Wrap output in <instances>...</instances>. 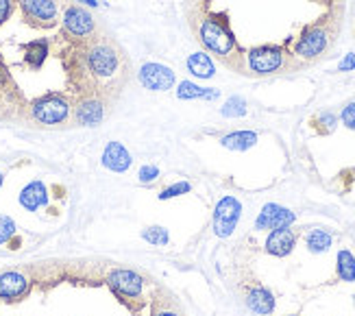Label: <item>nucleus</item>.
Instances as JSON below:
<instances>
[{
    "instance_id": "1",
    "label": "nucleus",
    "mask_w": 355,
    "mask_h": 316,
    "mask_svg": "<svg viewBox=\"0 0 355 316\" xmlns=\"http://www.w3.org/2000/svg\"><path fill=\"white\" fill-rule=\"evenodd\" d=\"M68 72L81 94H97L114 103L131 79V63L116 39L97 33L88 42L77 44Z\"/></svg>"
},
{
    "instance_id": "2",
    "label": "nucleus",
    "mask_w": 355,
    "mask_h": 316,
    "mask_svg": "<svg viewBox=\"0 0 355 316\" xmlns=\"http://www.w3.org/2000/svg\"><path fill=\"white\" fill-rule=\"evenodd\" d=\"M190 26L196 35V42L212 55H216L231 70L244 72V52L236 35L231 33L227 16L201 9L190 16Z\"/></svg>"
},
{
    "instance_id": "3",
    "label": "nucleus",
    "mask_w": 355,
    "mask_h": 316,
    "mask_svg": "<svg viewBox=\"0 0 355 316\" xmlns=\"http://www.w3.org/2000/svg\"><path fill=\"white\" fill-rule=\"evenodd\" d=\"M292 68H294V55L277 44L255 46L244 55V70H249V75L255 77L281 75L292 70Z\"/></svg>"
},
{
    "instance_id": "4",
    "label": "nucleus",
    "mask_w": 355,
    "mask_h": 316,
    "mask_svg": "<svg viewBox=\"0 0 355 316\" xmlns=\"http://www.w3.org/2000/svg\"><path fill=\"white\" fill-rule=\"evenodd\" d=\"M31 120L42 127H59L72 118V101L63 92H48L29 105Z\"/></svg>"
},
{
    "instance_id": "5",
    "label": "nucleus",
    "mask_w": 355,
    "mask_h": 316,
    "mask_svg": "<svg viewBox=\"0 0 355 316\" xmlns=\"http://www.w3.org/2000/svg\"><path fill=\"white\" fill-rule=\"evenodd\" d=\"M334 35H336V31L332 29V24L327 20L310 24L303 29V33L298 35L292 55L298 59H305V61H316L332 48L334 39H336Z\"/></svg>"
},
{
    "instance_id": "6",
    "label": "nucleus",
    "mask_w": 355,
    "mask_h": 316,
    "mask_svg": "<svg viewBox=\"0 0 355 316\" xmlns=\"http://www.w3.org/2000/svg\"><path fill=\"white\" fill-rule=\"evenodd\" d=\"M61 22H63L65 37L77 44L88 42V39H92L99 33L97 20H94L92 11L85 9L83 5H68L61 16Z\"/></svg>"
},
{
    "instance_id": "7",
    "label": "nucleus",
    "mask_w": 355,
    "mask_h": 316,
    "mask_svg": "<svg viewBox=\"0 0 355 316\" xmlns=\"http://www.w3.org/2000/svg\"><path fill=\"white\" fill-rule=\"evenodd\" d=\"M24 22L33 29H52L59 22L57 0H16Z\"/></svg>"
},
{
    "instance_id": "8",
    "label": "nucleus",
    "mask_w": 355,
    "mask_h": 316,
    "mask_svg": "<svg viewBox=\"0 0 355 316\" xmlns=\"http://www.w3.org/2000/svg\"><path fill=\"white\" fill-rule=\"evenodd\" d=\"M109 105L112 103L97 94H81L72 105V118L81 127H99L107 116Z\"/></svg>"
},
{
    "instance_id": "9",
    "label": "nucleus",
    "mask_w": 355,
    "mask_h": 316,
    "mask_svg": "<svg viewBox=\"0 0 355 316\" xmlns=\"http://www.w3.org/2000/svg\"><path fill=\"white\" fill-rule=\"evenodd\" d=\"M107 286L112 288V293L116 297L125 299H140L146 286V277L142 273L133 270V268H116L109 273Z\"/></svg>"
},
{
    "instance_id": "10",
    "label": "nucleus",
    "mask_w": 355,
    "mask_h": 316,
    "mask_svg": "<svg viewBox=\"0 0 355 316\" xmlns=\"http://www.w3.org/2000/svg\"><path fill=\"white\" fill-rule=\"evenodd\" d=\"M242 216V203L236 197H223L214 208V233L218 238H229L236 231Z\"/></svg>"
},
{
    "instance_id": "11",
    "label": "nucleus",
    "mask_w": 355,
    "mask_h": 316,
    "mask_svg": "<svg viewBox=\"0 0 355 316\" xmlns=\"http://www.w3.org/2000/svg\"><path fill=\"white\" fill-rule=\"evenodd\" d=\"M138 81L142 88L151 92H168L174 86V70L163 63H144L138 72Z\"/></svg>"
},
{
    "instance_id": "12",
    "label": "nucleus",
    "mask_w": 355,
    "mask_h": 316,
    "mask_svg": "<svg viewBox=\"0 0 355 316\" xmlns=\"http://www.w3.org/2000/svg\"><path fill=\"white\" fill-rule=\"evenodd\" d=\"M31 290V279L29 275L22 270H5L0 273V301L5 304H13L29 295Z\"/></svg>"
},
{
    "instance_id": "13",
    "label": "nucleus",
    "mask_w": 355,
    "mask_h": 316,
    "mask_svg": "<svg viewBox=\"0 0 355 316\" xmlns=\"http://www.w3.org/2000/svg\"><path fill=\"white\" fill-rule=\"evenodd\" d=\"M296 221V214L288 208H283L279 203H266L262 212H259L255 229L264 231V229H283V227H292Z\"/></svg>"
},
{
    "instance_id": "14",
    "label": "nucleus",
    "mask_w": 355,
    "mask_h": 316,
    "mask_svg": "<svg viewBox=\"0 0 355 316\" xmlns=\"http://www.w3.org/2000/svg\"><path fill=\"white\" fill-rule=\"evenodd\" d=\"M294 244H296V231L292 227L272 229L266 238V253L275 257H285L292 253Z\"/></svg>"
},
{
    "instance_id": "15",
    "label": "nucleus",
    "mask_w": 355,
    "mask_h": 316,
    "mask_svg": "<svg viewBox=\"0 0 355 316\" xmlns=\"http://www.w3.org/2000/svg\"><path fill=\"white\" fill-rule=\"evenodd\" d=\"M101 164L112 172H127L133 164V157L127 150L125 144L120 142H109L103 150V157H101Z\"/></svg>"
},
{
    "instance_id": "16",
    "label": "nucleus",
    "mask_w": 355,
    "mask_h": 316,
    "mask_svg": "<svg viewBox=\"0 0 355 316\" xmlns=\"http://www.w3.org/2000/svg\"><path fill=\"white\" fill-rule=\"evenodd\" d=\"M244 304H247V308L251 312H255L259 316H268V314L275 312V295H272L264 286H253L247 290Z\"/></svg>"
},
{
    "instance_id": "17",
    "label": "nucleus",
    "mask_w": 355,
    "mask_h": 316,
    "mask_svg": "<svg viewBox=\"0 0 355 316\" xmlns=\"http://www.w3.org/2000/svg\"><path fill=\"white\" fill-rule=\"evenodd\" d=\"M20 205L29 212H37L39 208L48 205V188L44 181H31L20 192Z\"/></svg>"
},
{
    "instance_id": "18",
    "label": "nucleus",
    "mask_w": 355,
    "mask_h": 316,
    "mask_svg": "<svg viewBox=\"0 0 355 316\" xmlns=\"http://www.w3.org/2000/svg\"><path fill=\"white\" fill-rule=\"evenodd\" d=\"M24 52V63L31 68V70H39L50 55V44L48 39H33V42H26L22 46Z\"/></svg>"
},
{
    "instance_id": "19",
    "label": "nucleus",
    "mask_w": 355,
    "mask_h": 316,
    "mask_svg": "<svg viewBox=\"0 0 355 316\" xmlns=\"http://www.w3.org/2000/svg\"><path fill=\"white\" fill-rule=\"evenodd\" d=\"M221 144L227 148V150H249L257 144V133L255 131H231L227 135L221 137Z\"/></svg>"
},
{
    "instance_id": "20",
    "label": "nucleus",
    "mask_w": 355,
    "mask_h": 316,
    "mask_svg": "<svg viewBox=\"0 0 355 316\" xmlns=\"http://www.w3.org/2000/svg\"><path fill=\"white\" fill-rule=\"evenodd\" d=\"M187 70L196 79H212L216 75V66L207 52H194L187 57Z\"/></svg>"
},
{
    "instance_id": "21",
    "label": "nucleus",
    "mask_w": 355,
    "mask_h": 316,
    "mask_svg": "<svg viewBox=\"0 0 355 316\" xmlns=\"http://www.w3.org/2000/svg\"><path fill=\"white\" fill-rule=\"evenodd\" d=\"M176 96H179L181 101H192V99H207V101H214L221 96L218 90H207V88H201L192 81H183L179 83V90H176Z\"/></svg>"
},
{
    "instance_id": "22",
    "label": "nucleus",
    "mask_w": 355,
    "mask_h": 316,
    "mask_svg": "<svg viewBox=\"0 0 355 316\" xmlns=\"http://www.w3.org/2000/svg\"><path fill=\"white\" fill-rule=\"evenodd\" d=\"M336 273L340 282H355V255L349 249H340L336 255Z\"/></svg>"
},
{
    "instance_id": "23",
    "label": "nucleus",
    "mask_w": 355,
    "mask_h": 316,
    "mask_svg": "<svg viewBox=\"0 0 355 316\" xmlns=\"http://www.w3.org/2000/svg\"><path fill=\"white\" fill-rule=\"evenodd\" d=\"M332 242H334V236L325 229H312L305 236V244H307L310 253H316V255L329 251Z\"/></svg>"
},
{
    "instance_id": "24",
    "label": "nucleus",
    "mask_w": 355,
    "mask_h": 316,
    "mask_svg": "<svg viewBox=\"0 0 355 316\" xmlns=\"http://www.w3.org/2000/svg\"><path fill=\"white\" fill-rule=\"evenodd\" d=\"M151 316H185V312L174 304L170 297H161L153 304Z\"/></svg>"
},
{
    "instance_id": "25",
    "label": "nucleus",
    "mask_w": 355,
    "mask_h": 316,
    "mask_svg": "<svg viewBox=\"0 0 355 316\" xmlns=\"http://www.w3.org/2000/svg\"><path fill=\"white\" fill-rule=\"evenodd\" d=\"M221 114L225 118H242L247 114V101L242 96H231V99L221 107Z\"/></svg>"
},
{
    "instance_id": "26",
    "label": "nucleus",
    "mask_w": 355,
    "mask_h": 316,
    "mask_svg": "<svg viewBox=\"0 0 355 316\" xmlns=\"http://www.w3.org/2000/svg\"><path fill=\"white\" fill-rule=\"evenodd\" d=\"M142 238L146 242H151L153 246H166L170 242V233H168V229H163L159 225H153V227H146L142 231Z\"/></svg>"
},
{
    "instance_id": "27",
    "label": "nucleus",
    "mask_w": 355,
    "mask_h": 316,
    "mask_svg": "<svg viewBox=\"0 0 355 316\" xmlns=\"http://www.w3.org/2000/svg\"><path fill=\"white\" fill-rule=\"evenodd\" d=\"M192 190V186H190L187 181H176L168 188H163L159 192V201H168V199H176V197H181V195H187V192Z\"/></svg>"
},
{
    "instance_id": "28",
    "label": "nucleus",
    "mask_w": 355,
    "mask_h": 316,
    "mask_svg": "<svg viewBox=\"0 0 355 316\" xmlns=\"http://www.w3.org/2000/svg\"><path fill=\"white\" fill-rule=\"evenodd\" d=\"M13 236H16V223H13V218L0 214V244H7Z\"/></svg>"
},
{
    "instance_id": "29",
    "label": "nucleus",
    "mask_w": 355,
    "mask_h": 316,
    "mask_svg": "<svg viewBox=\"0 0 355 316\" xmlns=\"http://www.w3.org/2000/svg\"><path fill=\"white\" fill-rule=\"evenodd\" d=\"M314 125L318 127L321 133H334V129H336V125H338V118H336V114H332V112H325V114H318V116H316V120H314Z\"/></svg>"
},
{
    "instance_id": "30",
    "label": "nucleus",
    "mask_w": 355,
    "mask_h": 316,
    "mask_svg": "<svg viewBox=\"0 0 355 316\" xmlns=\"http://www.w3.org/2000/svg\"><path fill=\"white\" fill-rule=\"evenodd\" d=\"M340 120H343V125L351 131H355V103H347L343 107V114H340Z\"/></svg>"
},
{
    "instance_id": "31",
    "label": "nucleus",
    "mask_w": 355,
    "mask_h": 316,
    "mask_svg": "<svg viewBox=\"0 0 355 316\" xmlns=\"http://www.w3.org/2000/svg\"><path fill=\"white\" fill-rule=\"evenodd\" d=\"M138 177H140L142 184H153V181L159 179V168L157 166H142Z\"/></svg>"
},
{
    "instance_id": "32",
    "label": "nucleus",
    "mask_w": 355,
    "mask_h": 316,
    "mask_svg": "<svg viewBox=\"0 0 355 316\" xmlns=\"http://www.w3.org/2000/svg\"><path fill=\"white\" fill-rule=\"evenodd\" d=\"M13 9H16V0H0V26L11 18Z\"/></svg>"
},
{
    "instance_id": "33",
    "label": "nucleus",
    "mask_w": 355,
    "mask_h": 316,
    "mask_svg": "<svg viewBox=\"0 0 355 316\" xmlns=\"http://www.w3.org/2000/svg\"><path fill=\"white\" fill-rule=\"evenodd\" d=\"M338 70H340V72H351V70H355V52L345 55L343 61L338 63Z\"/></svg>"
},
{
    "instance_id": "34",
    "label": "nucleus",
    "mask_w": 355,
    "mask_h": 316,
    "mask_svg": "<svg viewBox=\"0 0 355 316\" xmlns=\"http://www.w3.org/2000/svg\"><path fill=\"white\" fill-rule=\"evenodd\" d=\"M79 3H83L88 7H99V0H79Z\"/></svg>"
},
{
    "instance_id": "35",
    "label": "nucleus",
    "mask_w": 355,
    "mask_h": 316,
    "mask_svg": "<svg viewBox=\"0 0 355 316\" xmlns=\"http://www.w3.org/2000/svg\"><path fill=\"white\" fill-rule=\"evenodd\" d=\"M3 184H5V177H3V172H0V188H3Z\"/></svg>"
},
{
    "instance_id": "36",
    "label": "nucleus",
    "mask_w": 355,
    "mask_h": 316,
    "mask_svg": "<svg viewBox=\"0 0 355 316\" xmlns=\"http://www.w3.org/2000/svg\"><path fill=\"white\" fill-rule=\"evenodd\" d=\"M288 316H298V314H288Z\"/></svg>"
},
{
    "instance_id": "37",
    "label": "nucleus",
    "mask_w": 355,
    "mask_h": 316,
    "mask_svg": "<svg viewBox=\"0 0 355 316\" xmlns=\"http://www.w3.org/2000/svg\"><path fill=\"white\" fill-rule=\"evenodd\" d=\"M353 301H355V295H353Z\"/></svg>"
}]
</instances>
